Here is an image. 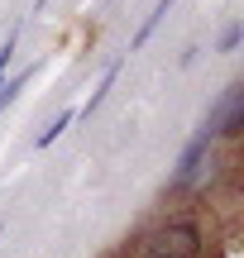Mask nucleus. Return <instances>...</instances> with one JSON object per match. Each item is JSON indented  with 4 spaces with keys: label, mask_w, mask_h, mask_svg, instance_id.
<instances>
[{
    "label": "nucleus",
    "mask_w": 244,
    "mask_h": 258,
    "mask_svg": "<svg viewBox=\"0 0 244 258\" xmlns=\"http://www.w3.org/2000/svg\"><path fill=\"white\" fill-rule=\"evenodd\" d=\"M225 249L230 239L216 234L206 206L172 201L139 225V234L125 244V258H225Z\"/></svg>",
    "instance_id": "f257e3e1"
},
{
    "label": "nucleus",
    "mask_w": 244,
    "mask_h": 258,
    "mask_svg": "<svg viewBox=\"0 0 244 258\" xmlns=\"http://www.w3.org/2000/svg\"><path fill=\"white\" fill-rule=\"evenodd\" d=\"M206 120L216 129V144H239V134H244V82H230L225 91H220L216 110H211Z\"/></svg>",
    "instance_id": "f03ea898"
},
{
    "label": "nucleus",
    "mask_w": 244,
    "mask_h": 258,
    "mask_svg": "<svg viewBox=\"0 0 244 258\" xmlns=\"http://www.w3.org/2000/svg\"><path fill=\"white\" fill-rule=\"evenodd\" d=\"M120 72H125V57H120V62H110V67L101 72V82H96V91L86 96L82 105H77V120H91V115L101 110V105H105V96H110V91H115V82H120Z\"/></svg>",
    "instance_id": "7ed1b4c3"
},
{
    "label": "nucleus",
    "mask_w": 244,
    "mask_h": 258,
    "mask_svg": "<svg viewBox=\"0 0 244 258\" xmlns=\"http://www.w3.org/2000/svg\"><path fill=\"white\" fill-rule=\"evenodd\" d=\"M172 5H177V0H158V5H153L149 15H144V24H139V34L130 38V53H139V48H144V43H149V38H153V29H158L163 19H168V10H172Z\"/></svg>",
    "instance_id": "20e7f679"
},
{
    "label": "nucleus",
    "mask_w": 244,
    "mask_h": 258,
    "mask_svg": "<svg viewBox=\"0 0 244 258\" xmlns=\"http://www.w3.org/2000/svg\"><path fill=\"white\" fill-rule=\"evenodd\" d=\"M72 124H77V105H67V110L57 115V120L48 124V129H38V139H34V148H53V144H57V139H63L67 129H72Z\"/></svg>",
    "instance_id": "39448f33"
},
{
    "label": "nucleus",
    "mask_w": 244,
    "mask_h": 258,
    "mask_svg": "<svg viewBox=\"0 0 244 258\" xmlns=\"http://www.w3.org/2000/svg\"><path fill=\"white\" fill-rule=\"evenodd\" d=\"M34 72H38V67H24V72H15V77H5V82H0V110H5L10 101H19V96H24V86L34 82Z\"/></svg>",
    "instance_id": "423d86ee"
},
{
    "label": "nucleus",
    "mask_w": 244,
    "mask_h": 258,
    "mask_svg": "<svg viewBox=\"0 0 244 258\" xmlns=\"http://www.w3.org/2000/svg\"><path fill=\"white\" fill-rule=\"evenodd\" d=\"M239 43H244V24H239V19H230V24L220 29V38H216V53H235Z\"/></svg>",
    "instance_id": "0eeeda50"
},
{
    "label": "nucleus",
    "mask_w": 244,
    "mask_h": 258,
    "mask_svg": "<svg viewBox=\"0 0 244 258\" xmlns=\"http://www.w3.org/2000/svg\"><path fill=\"white\" fill-rule=\"evenodd\" d=\"M15 48H19V24L10 29L5 38H0V82L10 77V62H15Z\"/></svg>",
    "instance_id": "6e6552de"
},
{
    "label": "nucleus",
    "mask_w": 244,
    "mask_h": 258,
    "mask_svg": "<svg viewBox=\"0 0 244 258\" xmlns=\"http://www.w3.org/2000/svg\"><path fill=\"white\" fill-rule=\"evenodd\" d=\"M110 258H125V249H120V253H110Z\"/></svg>",
    "instance_id": "1a4fd4ad"
},
{
    "label": "nucleus",
    "mask_w": 244,
    "mask_h": 258,
    "mask_svg": "<svg viewBox=\"0 0 244 258\" xmlns=\"http://www.w3.org/2000/svg\"><path fill=\"white\" fill-rule=\"evenodd\" d=\"M0 234H5V220H0Z\"/></svg>",
    "instance_id": "9d476101"
}]
</instances>
